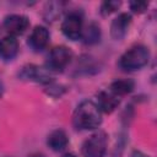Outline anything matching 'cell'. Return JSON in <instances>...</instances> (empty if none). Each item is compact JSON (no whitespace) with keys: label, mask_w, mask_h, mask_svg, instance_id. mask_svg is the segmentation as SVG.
<instances>
[{"label":"cell","mask_w":157,"mask_h":157,"mask_svg":"<svg viewBox=\"0 0 157 157\" xmlns=\"http://www.w3.org/2000/svg\"><path fill=\"white\" fill-rule=\"evenodd\" d=\"M102 123V112L92 101L81 102L72 115V124L77 130H93Z\"/></svg>","instance_id":"6da1fadb"},{"label":"cell","mask_w":157,"mask_h":157,"mask_svg":"<svg viewBox=\"0 0 157 157\" xmlns=\"http://www.w3.org/2000/svg\"><path fill=\"white\" fill-rule=\"evenodd\" d=\"M150 60V50L141 44L128 49L119 59V67L124 71H136L147 65Z\"/></svg>","instance_id":"7a4b0ae2"},{"label":"cell","mask_w":157,"mask_h":157,"mask_svg":"<svg viewBox=\"0 0 157 157\" xmlns=\"http://www.w3.org/2000/svg\"><path fill=\"white\" fill-rule=\"evenodd\" d=\"M107 134L103 131H97L82 144V155L85 157H103L107 152Z\"/></svg>","instance_id":"3957f363"},{"label":"cell","mask_w":157,"mask_h":157,"mask_svg":"<svg viewBox=\"0 0 157 157\" xmlns=\"http://www.w3.org/2000/svg\"><path fill=\"white\" fill-rule=\"evenodd\" d=\"M71 59H72V52L64 45H59L50 50L47 58L45 66L52 72H59L63 71L70 64Z\"/></svg>","instance_id":"277c9868"},{"label":"cell","mask_w":157,"mask_h":157,"mask_svg":"<svg viewBox=\"0 0 157 157\" xmlns=\"http://www.w3.org/2000/svg\"><path fill=\"white\" fill-rule=\"evenodd\" d=\"M20 78L27 81H34L38 83L48 85L53 81V72L47 66H38V65H26L18 72Z\"/></svg>","instance_id":"5b68a950"},{"label":"cell","mask_w":157,"mask_h":157,"mask_svg":"<svg viewBox=\"0 0 157 157\" xmlns=\"http://www.w3.org/2000/svg\"><path fill=\"white\" fill-rule=\"evenodd\" d=\"M82 15L77 11L70 12L61 23V32L64 36L71 40H77L81 38L82 33Z\"/></svg>","instance_id":"8992f818"},{"label":"cell","mask_w":157,"mask_h":157,"mask_svg":"<svg viewBox=\"0 0 157 157\" xmlns=\"http://www.w3.org/2000/svg\"><path fill=\"white\" fill-rule=\"evenodd\" d=\"M29 26V20L23 15H9L4 20V28L10 33V36H20L22 34Z\"/></svg>","instance_id":"52a82bcc"},{"label":"cell","mask_w":157,"mask_h":157,"mask_svg":"<svg viewBox=\"0 0 157 157\" xmlns=\"http://www.w3.org/2000/svg\"><path fill=\"white\" fill-rule=\"evenodd\" d=\"M131 25V15L128 12L119 13L110 25V36L115 40H120L128 33V29Z\"/></svg>","instance_id":"ba28073f"},{"label":"cell","mask_w":157,"mask_h":157,"mask_svg":"<svg viewBox=\"0 0 157 157\" xmlns=\"http://www.w3.org/2000/svg\"><path fill=\"white\" fill-rule=\"evenodd\" d=\"M49 42V31L44 26H36L29 37H28V45L34 52H42Z\"/></svg>","instance_id":"9c48e42d"},{"label":"cell","mask_w":157,"mask_h":157,"mask_svg":"<svg viewBox=\"0 0 157 157\" xmlns=\"http://www.w3.org/2000/svg\"><path fill=\"white\" fill-rule=\"evenodd\" d=\"M119 103V97L110 91H101L97 94V107L105 114H110L112 112H114L118 108Z\"/></svg>","instance_id":"30bf717a"},{"label":"cell","mask_w":157,"mask_h":157,"mask_svg":"<svg viewBox=\"0 0 157 157\" xmlns=\"http://www.w3.org/2000/svg\"><path fill=\"white\" fill-rule=\"evenodd\" d=\"M18 53V42L13 36H6L0 39V58L4 60H12Z\"/></svg>","instance_id":"8fae6325"},{"label":"cell","mask_w":157,"mask_h":157,"mask_svg":"<svg viewBox=\"0 0 157 157\" xmlns=\"http://www.w3.org/2000/svg\"><path fill=\"white\" fill-rule=\"evenodd\" d=\"M69 144V137L65 134V131L58 129V130H53L48 137H47V145L53 150V151H63L66 148Z\"/></svg>","instance_id":"7c38bea8"},{"label":"cell","mask_w":157,"mask_h":157,"mask_svg":"<svg viewBox=\"0 0 157 157\" xmlns=\"http://www.w3.org/2000/svg\"><path fill=\"white\" fill-rule=\"evenodd\" d=\"M135 88V83L130 78H121V80H115L110 83L109 91L112 93H114L115 96H125L129 94L134 91Z\"/></svg>","instance_id":"4fadbf2b"},{"label":"cell","mask_w":157,"mask_h":157,"mask_svg":"<svg viewBox=\"0 0 157 157\" xmlns=\"http://www.w3.org/2000/svg\"><path fill=\"white\" fill-rule=\"evenodd\" d=\"M101 38V28L97 23L92 22L90 25L86 26L85 29H82L81 33V39L83 40L85 44H96L97 42H99Z\"/></svg>","instance_id":"5bb4252c"},{"label":"cell","mask_w":157,"mask_h":157,"mask_svg":"<svg viewBox=\"0 0 157 157\" xmlns=\"http://www.w3.org/2000/svg\"><path fill=\"white\" fill-rule=\"evenodd\" d=\"M120 1H104L101 6V13L103 16H108L112 12L117 11L120 7Z\"/></svg>","instance_id":"9a60e30c"},{"label":"cell","mask_w":157,"mask_h":157,"mask_svg":"<svg viewBox=\"0 0 157 157\" xmlns=\"http://www.w3.org/2000/svg\"><path fill=\"white\" fill-rule=\"evenodd\" d=\"M47 6H49L50 10H47L45 12H48V15H45V18L47 21H53L56 18L58 15H60V7H61V4L60 2H49Z\"/></svg>","instance_id":"2e32d148"},{"label":"cell","mask_w":157,"mask_h":157,"mask_svg":"<svg viewBox=\"0 0 157 157\" xmlns=\"http://www.w3.org/2000/svg\"><path fill=\"white\" fill-rule=\"evenodd\" d=\"M129 5H130V10L135 13H142L148 6V4L145 1H131Z\"/></svg>","instance_id":"e0dca14e"},{"label":"cell","mask_w":157,"mask_h":157,"mask_svg":"<svg viewBox=\"0 0 157 157\" xmlns=\"http://www.w3.org/2000/svg\"><path fill=\"white\" fill-rule=\"evenodd\" d=\"M130 157H148V156H146V155H144L142 152H140V151H134L132 153H131V156Z\"/></svg>","instance_id":"ac0fdd59"},{"label":"cell","mask_w":157,"mask_h":157,"mask_svg":"<svg viewBox=\"0 0 157 157\" xmlns=\"http://www.w3.org/2000/svg\"><path fill=\"white\" fill-rule=\"evenodd\" d=\"M28 157H45V156L42 155V153H32V155H29Z\"/></svg>","instance_id":"d6986e66"},{"label":"cell","mask_w":157,"mask_h":157,"mask_svg":"<svg viewBox=\"0 0 157 157\" xmlns=\"http://www.w3.org/2000/svg\"><path fill=\"white\" fill-rule=\"evenodd\" d=\"M63 157H76V156H75L74 153H65Z\"/></svg>","instance_id":"ffe728a7"},{"label":"cell","mask_w":157,"mask_h":157,"mask_svg":"<svg viewBox=\"0 0 157 157\" xmlns=\"http://www.w3.org/2000/svg\"><path fill=\"white\" fill-rule=\"evenodd\" d=\"M1 93H2V85H1V82H0V96H1Z\"/></svg>","instance_id":"44dd1931"}]
</instances>
